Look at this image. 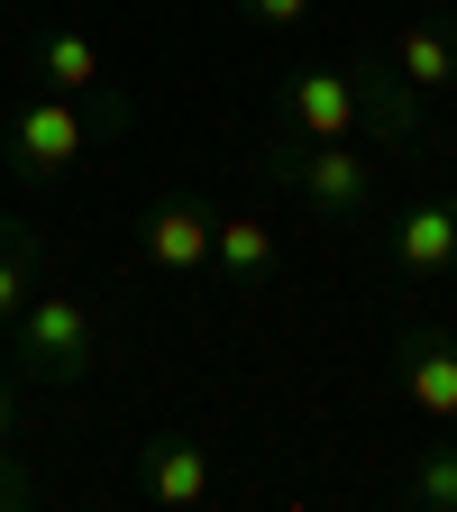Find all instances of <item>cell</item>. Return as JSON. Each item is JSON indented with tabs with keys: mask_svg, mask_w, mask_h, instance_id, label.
<instances>
[{
	"mask_svg": "<svg viewBox=\"0 0 457 512\" xmlns=\"http://www.w3.org/2000/svg\"><path fill=\"white\" fill-rule=\"evenodd\" d=\"M421 92L403 74H375V64H302V74H284L275 92V119L293 128V138H357V128H375V138H412Z\"/></svg>",
	"mask_w": 457,
	"mask_h": 512,
	"instance_id": "obj_1",
	"label": "cell"
},
{
	"mask_svg": "<svg viewBox=\"0 0 457 512\" xmlns=\"http://www.w3.org/2000/svg\"><path fill=\"white\" fill-rule=\"evenodd\" d=\"M128 128V101L101 83V92H28L19 101V119H10V174L19 183H46V174H64V165H83L92 156V138H119Z\"/></svg>",
	"mask_w": 457,
	"mask_h": 512,
	"instance_id": "obj_2",
	"label": "cell"
},
{
	"mask_svg": "<svg viewBox=\"0 0 457 512\" xmlns=\"http://www.w3.org/2000/svg\"><path fill=\"white\" fill-rule=\"evenodd\" d=\"M10 366L37 384H83L101 366V311L83 293H28L10 320Z\"/></svg>",
	"mask_w": 457,
	"mask_h": 512,
	"instance_id": "obj_3",
	"label": "cell"
},
{
	"mask_svg": "<svg viewBox=\"0 0 457 512\" xmlns=\"http://www.w3.org/2000/svg\"><path fill=\"white\" fill-rule=\"evenodd\" d=\"M275 183H293V202L311 220H330V229L375 211V165L357 156V138H293V147H275Z\"/></svg>",
	"mask_w": 457,
	"mask_h": 512,
	"instance_id": "obj_4",
	"label": "cell"
},
{
	"mask_svg": "<svg viewBox=\"0 0 457 512\" xmlns=\"http://www.w3.org/2000/svg\"><path fill=\"white\" fill-rule=\"evenodd\" d=\"M394 366H403L412 412H421V421H439V430H457V339L439 330V320H403Z\"/></svg>",
	"mask_w": 457,
	"mask_h": 512,
	"instance_id": "obj_5",
	"label": "cell"
},
{
	"mask_svg": "<svg viewBox=\"0 0 457 512\" xmlns=\"http://www.w3.org/2000/svg\"><path fill=\"white\" fill-rule=\"evenodd\" d=\"M138 485H147V503H165V512H202L211 485H220V458H211L192 430H165V439H147Z\"/></svg>",
	"mask_w": 457,
	"mask_h": 512,
	"instance_id": "obj_6",
	"label": "cell"
},
{
	"mask_svg": "<svg viewBox=\"0 0 457 512\" xmlns=\"http://www.w3.org/2000/svg\"><path fill=\"white\" fill-rule=\"evenodd\" d=\"M211 238H220V211L211 202H156L147 220H138V256L156 275H192V266H211Z\"/></svg>",
	"mask_w": 457,
	"mask_h": 512,
	"instance_id": "obj_7",
	"label": "cell"
},
{
	"mask_svg": "<svg viewBox=\"0 0 457 512\" xmlns=\"http://www.w3.org/2000/svg\"><path fill=\"white\" fill-rule=\"evenodd\" d=\"M384 247H394V266H403L412 284L448 275V266H457V202H412L394 229H384Z\"/></svg>",
	"mask_w": 457,
	"mask_h": 512,
	"instance_id": "obj_8",
	"label": "cell"
},
{
	"mask_svg": "<svg viewBox=\"0 0 457 512\" xmlns=\"http://www.w3.org/2000/svg\"><path fill=\"white\" fill-rule=\"evenodd\" d=\"M28 83L37 92H101L110 83V64H101V37H83V28H46L37 46H28Z\"/></svg>",
	"mask_w": 457,
	"mask_h": 512,
	"instance_id": "obj_9",
	"label": "cell"
},
{
	"mask_svg": "<svg viewBox=\"0 0 457 512\" xmlns=\"http://www.w3.org/2000/svg\"><path fill=\"white\" fill-rule=\"evenodd\" d=\"M394 74L412 83V92H457V28L448 19H403V37H394Z\"/></svg>",
	"mask_w": 457,
	"mask_h": 512,
	"instance_id": "obj_10",
	"label": "cell"
},
{
	"mask_svg": "<svg viewBox=\"0 0 457 512\" xmlns=\"http://www.w3.org/2000/svg\"><path fill=\"white\" fill-rule=\"evenodd\" d=\"M37 266H46V229L0 211V320H19V302L37 293Z\"/></svg>",
	"mask_w": 457,
	"mask_h": 512,
	"instance_id": "obj_11",
	"label": "cell"
},
{
	"mask_svg": "<svg viewBox=\"0 0 457 512\" xmlns=\"http://www.w3.org/2000/svg\"><path fill=\"white\" fill-rule=\"evenodd\" d=\"M211 266H220L229 284H266V275H275V229H266V220H220Z\"/></svg>",
	"mask_w": 457,
	"mask_h": 512,
	"instance_id": "obj_12",
	"label": "cell"
},
{
	"mask_svg": "<svg viewBox=\"0 0 457 512\" xmlns=\"http://www.w3.org/2000/svg\"><path fill=\"white\" fill-rule=\"evenodd\" d=\"M403 494H412L421 512H457V448H430V458H412Z\"/></svg>",
	"mask_w": 457,
	"mask_h": 512,
	"instance_id": "obj_13",
	"label": "cell"
},
{
	"mask_svg": "<svg viewBox=\"0 0 457 512\" xmlns=\"http://www.w3.org/2000/svg\"><path fill=\"white\" fill-rule=\"evenodd\" d=\"M238 10H247L256 28H302V19H311V0H238Z\"/></svg>",
	"mask_w": 457,
	"mask_h": 512,
	"instance_id": "obj_14",
	"label": "cell"
},
{
	"mask_svg": "<svg viewBox=\"0 0 457 512\" xmlns=\"http://www.w3.org/2000/svg\"><path fill=\"white\" fill-rule=\"evenodd\" d=\"M19 503H37V476L10 458V448H0V512H19Z\"/></svg>",
	"mask_w": 457,
	"mask_h": 512,
	"instance_id": "obj_15",
	"label": "cell"
},
{
	"mask_svg": "<svg viewBox=\"0 0 457 512\" xmlns=\"http://www.w3.org/2000/svg\"><path fill=\"white\" fill-rule=\"evenodd\" d=\"M10 430H19V394H10V375H0V448H10Z\"/></svg>",
	"mask_w": 457,
	"mask_h": 512,
	"instance_id": "obj_16",
	"label": "cell"
},
{
	"mask_svg": "<svg viewBox=\"0 0 457 512\" xmlns=\"http://www.w3.org/2000/svg\"><path fill=\"white\" fill-rule=\"evenodd\" d=\"M421 10H439V19H457V0H421Z\"/></svg>",
	"mask_w": 457,
	"mask_h": 512,
	"instance_id": "obj_17",
	"label": "cell"
}]
</instances>
